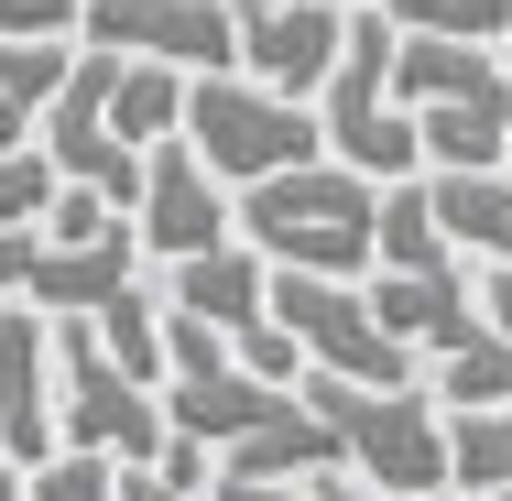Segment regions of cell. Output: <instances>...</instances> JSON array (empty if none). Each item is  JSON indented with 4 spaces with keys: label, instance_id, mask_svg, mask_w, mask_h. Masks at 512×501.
<instances>
[{
    "label": "cell",
    "instance_id": "obj_1",
    "mask_svg": "<svg viewBox=\"0 0 512 501\" xmlns=\"http://www.w3.org/2000/svg\"><path fill=\"white\" fill-rule=\"evenodd\" d=\"M371 218H382V186L349 175L338 153H306L284 175H251L229 186V229L273 262V273H371Z\"/></svg>",
    "mask_w": 512,
    "mask_h": 501
},
{
    "label": "cell",
    "instance_id": "obj_8",
    "mask_svg": "<svg viewBox=\"0 0 512 501\" xmlns=\"http://www.w3.org/2000/svg\"><path fill=\"white\" fill-rule=\"evenodd\" d=\"M229 33H240V77H262L284 99H316L327 66H338L349 11L338 0H229Z\"/></svg>",
    "mask_w": 512,
    "mask_h": 501
},
{
    "label": "cell",
    "instance_id": "obj_9",
    "mask_svg": "<svg viewBox=\"0 0 512 501\" xmlns=\"http://www.w3.org/2000/svg\"><path fill=\"white\" fill-rule=\"evenodd\" d=\"M131 229H142V251H153V262H186V251H207V240H229V186L197 164V142H186V131H164V142L142 153Z\"/></svg>",
    "mask_w": 512,
    "mask_h": 501
},
{
    "label": "cell",
    "instance_id": "obj_12",
    "mask_svg": "<svg viewBox=\"0 0 512 501\" xmlns=\"http://www.w3.org/2000/svg\"><path fill=\"white\" fill-rule=\"evenodd\" d=\"M284 414H295V382H262V371H240L229 349H218L207 371H175V382H164V425L197 436V447H240V436H262V425H284Z\"/></svg>",
    "mask_w": 512,
    "mask_h": 501
},
{
    "label": "cell",
    "instance_id": "obj_28",
    "mask_svg": "<svg viewBox=\"0 0 512 501\" xmlns=\"http://www.w3.org/2000/svg\"><path fill=\"white\" fill-rule=\"evenodd\" d=\"M338 11H360V0H338Z\"/></svg>",
    "mask_w": 512,
    "mask_h": 501
},
{
    "label": "cell",
    "instance_id": "obj_4",
    "mask_svg": "<svg viewBox=\"0 0 512 501\" xmlns=\"http://www.w3.org/2000/svg\"><path fill=\"white\" fill-rule=\"evenodd\" d=\"M164 436H175L164 425V393L109 360L88 316H66L55 327V447H99L120 469H142V458H164Z\"/></svg>",
    "mask_w": 512,
    "mask_h": 501
},
{
    "label": "cell",
    "instance_id": "obj_15",
    "mask_svg": "<svg viewBox=\"0 0 512 501\" xmlns=\"http://www.w3.org/2000/svg\"><path fill=\"white\" fill-rule=\"evenodd\" d=\"M175 120H186V66H153V55H109V131H120L131 153H153Z\"/></svg>",
    "mask_w": 512,
    "mask_h": 501
},
{
    "label": "cell",
    "instance_id": "obj_20",
    "mask_svg": "<svg viewBox=\"0 0 512 501\" xmlns=\"http://www.w3.org/2000/svg\"><path fill=\"white\" fill-rule=\"evenodd\" d=\"M22 501H120V458H99V447H44L22 469Z\"/></svg>",
    "mask_w": 512,
    "mask_h": 501
},
{
    "label": "cell",
    "instance_id": "obj_2",
    "mask_svg": "<svg viewBox=\"0 0 512 501\" xmlns=\"http://www.w3.org/2000/svg\"><path fill=\"white\" fill-rule=\"evenodd\" d=\"M306 414H327L338 469L382 480V491H447V414L414 382H338V371H295Z\"/></svg>",
    "mask_w": 512,
    "mask_h": 501
},
{
    "label": "cell",
    "instance_id": "obj_19",
    "mask_svg": "<svg viewBox=\"0 0 512 501\" xmlns=\"http://www.w3.org/2000/svg\"><path fill=\"white\" fill-rule=\"evenodd\" d=\"M436 393L447 403H512V338L480 316V338H458V349H436Z\"/></svg>",
    "mask_w": 512,
    "mask_h": 501
},
{
    "label": "cell",
    "instance_id": "obj_3",
    "mask_svg": "<svg viewBox=\"0 0 512 501\" xmlns=\"http://www.w3.org/2000/svg\"><path fill=\"white\" fill-rule=\"evenodd\" d=\"M175 131L197 142V164L218 175V186H251V175H284V164L327 153V131L306 120V99H284V88L240 77V66L186 77V120H175Z\"/></svg>",
    "mask_w": 512,
    "mask_h": 501
},
{
    "label": "cell",
    "instance_id": "obj_17",
    "mask_svg": "<svg viewBox=\"0 0 512 501\" xmlns=\"http://www.w3.org/2000/svg\"><path fill=\"white\" fill-rule=\"evenodd\" d=\"M512 480V403H447V491L491 501Z\"/></svg>",
    "mask_w": 512,
    "mask_h": 501
},
{
    "label": "cell",
    "instance_id": "obj_10",
    "mask_svg": "<svg viewBox=\"0 0 512 501\" xmlns=\"http://www.w3.org/2000/svg\"><path fill=\"white\" fill-rule=\"evenodd\" d=\"M371 273H382V284H360V295H371V316L404 338L414 360L480 338V284L458 273V251H447V262H371Z\"/></svg>",
    "mask_w": 512,
    "mask_h": 501
},
{
    "label": "cell",
    "instance_id": "obj_22",
    "mask_svg": "<svg viewBox=\"0 0 512 501\" xmlns=\"http://www.w3.org/2000/svg\"><path fill=\"white\" fill-rule=\"evenodd\" d=\"M55 186H66V175L44 164V142H11V153H0V229H33V218L55 207Z\"/></svg>",
    "mask_w": 512,
    "mask_h": 501
},
{
    "label": "cell",
    "instance_id": "obj_6",
    "mask_svg": "<svg viewBox=\"0 0 512 501\" xmlns=\"http://www.w3.org/2000/svg\"><path fill=\"white\" fill-rule=\"evenodd\" d=\"M142 273V229L109 218L99 240H55V229H0V295L44 305V316H88Z\"/></svg>",
    "mask_w": 512,
    "mask_h": 501
},
{
    "label": "cell",
    "instance_id": "obj_7",
    "mask_svg": "<svg viewBox=\"0 0 512 501\" xmlns=\"http://www.w3.org/2000/svg\"><path fill=\"white\" fill-rule=\"evenodd\" d=\"M77 44L153 55V66H186V77H218V66H240L229 0H77Z\"/></svg>",
    "mask_w": 512,
    "mask_h": 501
},
{
    "label": "cell",
    "instance_id": "obj_24",
    "mask_svg": "<svg viewBox=\"0 0 512 501\" xmlns=\"http://www.w3.org/2000/svg\"><path fill=\"white\" fill-rule=\"evenodd\" d=\"M0 33H77V0H0Z\"/></svg>",
    "mask_w": 512,
    "mask_h": 501
},
{
    "label": "cell",
    "instance_id": "obj_25",
    "mask_svg": "<svg viewBox=\"0 0 512 501\" xmlns=\"http://www.w3.org/2000/svg\"><path fill=\"white\" fill-rule=\"evenodd\" d=\"M480 316L512 338V262H491V273H480Z\"/></svg>",
    "mask_w": 512,
    "mask_h": 501
},
{
    "label": "cell",
    "instance_id": "obj_26",
    "mask_svg": "<svg viewBox=\"0 0 512 501\" xmlns=\"http://www.w3.org/2000/svg\"><path fill=\"white\" fill-rule=\"evenodd\" d=\"M0 501H22V469H11V458H0Z\"/></svg>",
    "mask_w": 512,
    "mask_h": 501
},
{
    "label": "cell",
    "instance_id": "obj_27",
    "mask_svg": "<svg viewBox=\"0 0 512 501\" xmlns=\"http://www.w3.org/2000/svg\"><path fill=\"white\" fill-rule=\"evenodd\" d=\"M491 55H502V88H512V33H502V44H491Z\"/></svg>",
    "mask_w": 512,
    "mask_h": 501
},
{
    "label": "cell",
    "instance_id": "obj_13",
    "mask_svg": "<svg viewBox=\"0 0 512 501\" xmlns=\"http://www.w3.org/2000/svg\"><path fill=\"white\" fill-rule=\"evenodd\" d=\"M262 284H273V262L229 229V240H207V251H186V262H164V305H186V316H207L218 338H240L251 316H273L262 305Z\"/></svg>",
    "mask_w": 512,
    "mask_h": 501
},
{
    "label": "cell",
    "instance_id": "obj_5",
    "mask_svg": "<svg viewBox=\"0 0 512 501\" xmlns=\"http://www.w3.org/2000/svg\"><path fill=\"white\" fill-rule=\"evenodd\" d=\"M262 305L295 327L306 371H338V382H414V349L371 316V295H360L349 273H273Z\"/></svg>",
    "mask_w": 512,
    "mask_h": 501
},
{
    "label": "cell",
    "instance_id": "obj_16",
    "mask_svg": "<svg viewBox=\"0 0 512 501\" xmlns=\"http://www.w3.org/2000/svg\"><path fill=\"white\" fill-rule=\"evenodd\" d=\"M66 55H77V33H0V153L33 142V109L55 99Z\"/></svg>",
    "mask_w": 512,
    "mask_h": 501
},
{
    "label": "cell",
    "instance_id": "obj_11",
    "mask_svg": "<svg viewBox=\"0 0 512 501\" xmlns=\"http://www.w3.org/2000/svg\"><path fill=\"white\" fill-rule=\"evenodd\" d=\"M55 447V327L44 305L0 295V458L33 469Z\"/></svg>",
    "mask_w": 512,
    "mask_h": 501
},
{
    "label": "cell",
    "instance_id": "obj_14",
    "mask_svg": "<svg viewBox=\"0 0 512 501\" xmlns=\"http://www.w3.org/2000/svg\"><path fill=\"white\" fill-rule=\"evenodd\" d=\"M425 207L458 251L512 262V164H469V175H425Z\"/></svg>",
    "mask_w": 512,
    "mask_h": 501
},
{
    "label": "cell",
    "instance_id": "obj_21",
    "mask_svg": "<svg viewBox=\"0 0 512 501\" xmlns=\"http://www.w3.org/2000/svg\"><path fill=\"white\" fill-rule=\"evenodd\" d=\"M393 33H458V44H502L512 33V0H382Z\"/></svg>",
    "mask_w": 512,
    "mask_h": 501
},
{
    "label": "cell",
    "instance_id": "obj_23",
    "mask_svg": "<svg viewBox=\"0 0 512 501\" xmlns=\"http://www.w3.org/2000/svg\"><path fill=\"white\" fill-rule=\"evenodd\" d=\"M229 360H240V371H262V382H295V371H306V349H295V327H284V316H251V327L229 338Z\"/></svg>",
    "mask_w": 512,
    "mask_h": 501
},
{
    "label": "cell",
    "instance_id": "obj_18",
    "mask_svg": "<svg viewBox=\"0 0 512 501\" xmlns=\"http://www.w3.org/2000/svg\"><path fill=\"white\" fill-rule=\"evenodd\" d=\"M88 327H99V349L131 371V382H153V393H164V295H153L142 273H131L109 305H88Z\"/></svg>",
    "mask_w": 512,
    "mask_h": 501
}]
</instances>
